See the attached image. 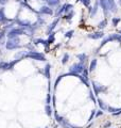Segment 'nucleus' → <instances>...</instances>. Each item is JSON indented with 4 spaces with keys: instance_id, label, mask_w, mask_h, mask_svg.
I'll return each mask as SVG.
<instances>
[{
    "instance_id": "obj_17",
    "label": "nucleus",
    "mask_w": 121,
    "mask_h": 128,
    "mask_svg": "<svg viewBox=\"0 0 121 128\" xmlns=\"http://www.w3.org/2000/svg\"><path fill=\"white\" fill-rule=\"evenodd\" d=\"M45 110H46V114H47L48 116H50L51 114H52V108H51L50 105H46Z\"/></svg>"
},
{
    "instance_id": "obj_34",
    "label": "nucleus",
    "mask_w": 121,
    "mask_h": 128,
    "mask_svg": "<svg viewBox=\"0 0 121 128\" xmlns=\"http://www.w3.org/2000/svg\"><path fill=\"white\" fill-rule=\"evenodd\" d=\"M102 114H103V110H100V111H98L96 113V117H99V116H101Z\"/></svg>"
},
{
    "instance_id": "obj_3",
    "label": "nucleus",
    "mask_w": 121,
    "mask_h": 128,
    "mask_svg": "<svg viewBox=\"0 0 121 128\" xmlns=\"http://www.w3.org/2000/svg\"><path fill=\"white\" fill-rule=\"evenodd\" d=\"M25 57H28V58H31L33 59V60H37V61H46V58L44 55H42V53H38V52H29L27 53Z\"/></svg>"
},
{
    "instance_id": "obj_5",
    "label": "nucleus",
    "mask_w": 121,
    "mask_h": 128,
    "mask_svg": "<svg viewBox=\"0 0 121 128\" xmlns=\"http://www.w3.org/2000/svg\"><path fill=\"white\" fill-rule=\"evenodd\" d=\"M93 92H95L96 95L100 94L102 92H105L106 91V88L103 87V85H101L100 83H98V82L96 81H93Z\"/></svg>"
},
{
    "instance_id": "obj_35",
    "label": "nucleus",
    "mask_w": 121,
    "mask_h": 128,
    "mask_svg": "<svg viewBox=\"0 0 121 128\" xmlns=\"http://www.w3.org/2000/svg\"><path fill=\"white\" fill-rule=\"evenodd\" d=\"M120 114H121V108L119 109V110H118L117 112H115V113H113V115H114V116H117V115H120Z\"/></svg>"
},
{
    "instance_id": "obj_18",
    "label": "nucleus",
    "mask_w": 121,
    "mask_h": 128,
    "mask_svg": "<svg viewBox=\"0 0 121 128\" xmlns=\"http://www.w3.org/2000/svg\"><path fill=\"white\" fill-rule=\"evenodd\" d=\"M98 5H99V2H96L95 7H93V9L91 10V12H90V16H91V17H93V16H95L96 13L98 12Z\"/></svg>"
},
{
    "instance_id": "obj_13",
    "label": "nucleus",
    "mask_w": 121,
    "mask_h": 128,
    "mask_svg": "<svg viewBox=\"0 0 121 128\" xmlns=\"http://www.w3.org/2000/svg\"><path fill=\"white\" fill-rule=\"evenodd\" d=\"M97 63H98V61H97V59H93V61L90 62V65H89V72H93L97 67Z\"/></svg>"
},
{
    "instance_id": "obj_21",
    "label": "nucleus",
    "mask_w": 121,
    "mask_h": 128,
    "mask_svg": "<svg viewBox=\"0 0 121 128\" xmlns=\"http://www.w3.org/2000/svg\"><path fill=\"white\" fill-rule=\"evenodd\" d=\"M58 19H60V18H56V19L53 21L52 24H51V27H50V29H49V32H52V30L56 27V25H57V23H58Z\"/></svg>"
},
{
    "instance_id": "obj_30",
    "label": "nucleus",
    "mask_w": 121,
    "mask_h": 128,
    "mask_svg": "<svg viewBox=\"0 0 121 128\" xmlns=\"http://www.w3.org/2000/svg\"><path fill=\"white\" fill-rule=\"evenodd\" d=\"M95 116H96V110H93V112H91V114H90V116H89V119H88V122L93 121V119Z\"/></svg>"
},
{
    "instance_id": "obj_29",
    "label": "nucleus",
    "mask_w": 121,
    "mask_h": 128,
    "mask_svg": "<svg viewBox=\"0 0 121 128\" xmlns=\"http://www.w3.org/2000/svg\"><path fill=\"white\" fill-rule=\"evenodd\" d=\"M73 33H74V31H73V30H70V31L66 32L65 36H66V37H68V39H69V37H71L72 35H73Z\"/></svg>"
},
{
    "instance_id": "obj_26",
    "label": "nucleus",
    "mask_w": 121,
    "mask_h": 128,
    "mask_svg": "<svg viewBox=\"0 0 121 128\" xmlns=\"http://www.w3.org/2000/svg\"><path fill=\"white\" fill-rule=\"evenodd\" d=\"M5 20V16H4V13H3V10L0 9V23L1 21Z\"/></svg>"
},
{
    "instance_id": "obj_9",
    "label": "nucleus",
    "mask_w": 121,
    "mask_h": 128,
    "mask_svg": "<svg viewBox=\"0 0 121 128\" xmlns=\"http://www.w3.org/2000/svg\"><path fill=\"white\" fill-rule=\"evenodd\" d=\"M61 126L63 127V128H81V127H79V126H76V125H72L71 123H69L67 120H65L64 119L63 120V122L61 123Z\"/></svg>"
},
{
    "instance_id": "obj_38",
    "label": "nucleus",
    "mask_w": 121,
    "mask_h": 128,
    "mask_svg": "<svg viewBox=\"0 0 121 128\" xmlns=\"http://www.w3.org/2000/svg\"><path fill=\"white\" fill-rule=\"evenodd\" d=\"M119 3H120V4H121V0H119Z\"/></svg>"
},
{
    "instance_id": "obj_8",
    "label": "nucleus",
    "mask_w": 121,
    "mask_h": 128,
    "mask_svg": "<svg viewBox=\"0 0 121 128\" xmlns=\"http://www.w3.org/2000/svg\"><path fill=\"white\" fill-rule=\"evenodd\" d=\"M104 36V33L102 31H98V32H95V33H91V34H88V37L89 39H93V40H98V39H101V37Z\"/></svg>"
},
{
    "instance_id": "obj_6",
    "label": "nucleus",
    "mask_w": 121,
    "mask_h": 128,
    "mask_svg": "<svg viewBox=\"0 0 121 128\" xmlns=\"http://www.w3.org/2000/svg\"><path fill=\"white\" fill-rule=\"evenodd\" d=\"M19 60H15L13 61V62L11 63H7V62H1L0 63V69H2V71H7V69H12L13 66H14L15 63H17Z\"/></svg>"
},
{
    "instance_id": "obj_7",
    "label": "nucleus",
    "mask_w": 121,
    "mask_h": 128,
    "mask_svg": "<svg viewBox=\"0 0 121 128\" xmlns=\"http://www.w3.org/2000/svg\"><path fill=\"white\" fill-rule=\"evenodd\" d=\"M99 4H100L101 7H102V9H103L104 15H105V16L108 15V13L111 12V11H109L108 3H107V0H99Z\"/></svg>"
},
{
    "instance_id": "obj_20",
    "label": "nucleus",
    "mask_w": 121,
    "mask_h": 128,
    "mask_svg": "<svg viewBox=\"0 0 121 128\" xmlns=\"http://www.w3.org/2000/svg\"><path fill=\"white\" fill-rule=\"evenodd\" d=\"M120 21H121V18H119V17H114L112 19V23H113V26L114 27H117Z\"/></svg>"
},
{
    "instance_id": "obj_2",
    "label": "nucleus",
    "mask_w": 121,
    "mask_h": 128,
    "mask_svg": "<svg viewBox=\"0 0 121 128\" xmlns=\"http://www.w3.org/2000/svg\"><path fill=\"white\" fill-rule=\"evenodd\" d=\"M7 49H15V48L20 47V41L18 37H13V39H9L7 42Z\"/></svg>"
},
{
    "instance_id": "obj_25",
    "label": "nucleus",
    "mask_w": 121,
    "mask_h": 128,
    "mask_svg": "<svg viewBox=\"0 0 121 128\" xmlns=\"http://www.w3.org/2000/svg\"><path fill=\"white\" fill-rule=\"evenodd\" d=\"M55 120H56V122H57V123H60V124H61V123L63 122L64 117H63V116H61V115H58L57 113H55Z\"/></svg>"
},
{
    "instance_id": "obj_15",
    "label": "nucleus",
    "mask_w": 121,
    "mask_h": 128,
    "mask_svg": "<svg viewBox=\"0 0 121 128\" xmlns=\"http://www.w3.org/2000/svg\"><path fill=\"white\" fill-rule=\"evenodd\" d=\"M106 26H107V20L106 19H103L102 21H100V23L98 24V28L99 29H104Z\"/></svg>"
},
{
    "instance_id": "obj_16",
    "label": "nucleus",
    "mask_w": 121,
    "mask_h": 128,
    "mask_svg": "<svg viewBox=\"0 0 121 128\" xmlns=\"http://www.w3.org/2000/svg\"><path fill=\"white\" fill-rule=\"evenodd\" d=\"M77 57H78V59L80 60V62H82V63L85 62V60L87 59V56H86L85 53H80V55H78Z\"/></svg>"
},
{
    "instance_id": "obj_10",
    "label": "nucleus",
    "mask_w": 121,
    "mask_h": 128,
    "mask_svg": "<svg viewBox=\"0 0 121 128\" xmlns=\"http://www.w3.org/2000/svg\"><path fill=\"white\" fill-rule=\"evenodd\" d=\"M107 3H108V8H109L111 12H113V13L117 12V4L114 0H107Z\"/></svg>"
},
{
    "instance_id": "obj_4",
    "label": "nucleus",
    "mask_w": 121,
    "mask_h": 128,
    "mask_svg": "<svg viewBox=\"0 0 121 128\" xmlns=\"http://www.w3.org/2000/svg\"><path fill=\"white\" fill-rule=\"evenodd\" d=\"M21 34H26V31L23 30L22 28L13 29V30H11L9 33H7V37H9V39H13V37H17L18 35H21Z\"/></svg>"
},
{
    "instance_id": "obj_11",
    "label": "nucleus",
    "mask_w": 121,
    "mask_h": 128,
    "mask_svg": "<svg viewBox=\"0 0 121 128\" xmlns=\"http://www.w3.org/2000/svg\"><path fill=\"white\" fill-rule=\"evenodd\" d=\"M40 13H43V14H47V15H52L53 11L51 10L49 7H43L42 9H40Z\"/></svg>"
},
{
    "instance_id": "obj_27",
    "label": "nucleus",
    "mask_w": 121,
    "mask_h": 128,
    "mask_svg": "<svg viewBox=\"0 0 121 128\" xmlns=\"http://www.w3.org/2000/svg\"><path fill=\"white\" fill-rule=\"evenodd\" d=\"M78 1H82L83 4L87 8H89V5H90V0H78Z\"/></svg>"
},
{
    "instance_id": "obj_32",
    "label": "nucleus",
    "mask_w": 121,
    "mask_h": 128,
    "mask_svg": "<svg viewBox=\"0 0 121 128\" xmlns=\"http://www.w3.org/2000/svg\"><path fill=\"white\" fill-rule=\"evenodd\" d=\"M72 16H73V12L71 11V12L69 13V14H67V15L65 16V18H66V19H71V18H72Z\"/></svg>"
},
{
    "instance_id": "obj_37",
    "label": "nucleus",
    "mask_w": 121,
    "mask_h": 128,
    "mask_svg": "<svg viewBox=\"0 0 121 128\" xmlns=\"http://www.w3.org/2000/svg\"><path fill=\"white\" fill-rule=\"evenodd\" d=\"M111 125H112V123L111 122H107L105 125H104V128H108V127H111Z\"/></svg>"
},
{
    "instance_id": "obj_1",
    "label": "nucleus",
    "mask_w": 121,
    "mask_h": 128,
    "mask_svg": "<svg viewBox=\"0 0 121 128\" xmlns=\"http://www.w3.org/2000/svg\"><path fill=\"white\" fill-rule=\"evenodd\" d=\"M84 69H85V65L82 62L74 63L73 65H71L70 67H69V75H71V76L79 77V75L82 74Z\"/></svg>"
},
{
    "instance_id": "obj_24",
    "label": "nucleus",
    "mask_w": 121,
    "mask_h": 128,
    "mask_svg": "<svg viewBox=\"0 0 121 128\" xmlns=\"http://www.w3.org/2000/svg\"><path fill=\"white\" fill-rule=\"evenodd\" d=\"M68 60H69V55H68V53H65V55H64V57H63V60H62V63L66 64L67 62H68Z\"/></svg>"
},
{
    "instance_id": "obj_23",
    "label": "nucleus",
    "mask_w": 121,
    "mask_h": 128,
    "mask_svg": "<svg viewBox=\"0 0 121 128\" xmlns=\"http://www.w3.org/2000/svg\"><path fill=\"white\" fill-rule=\"evenodd\" d=\"M120 108H115V107H111L108 106V108H107V111L111 112V113H115V112H117L118 110H119Z\"/></svg>"
},
{
    "instance_id": "obj_39",
    "label": "nucleus",
    "mask_w": 121,
    "mask_h": 128,
    "mask_svg": "<svg viewBox=\"0 0 121 128\" xmlns=\"http://www.w3.org/2000/svg\"><path fill=\"white\" fill-rule=\"evenodd\" d=\"M119 33H120V34H121V31H120V32H119Z\"/></svg>"
},
{
    "instance_id": "obj_22",
    "label": "nucleus",
    "mask_w": 121,
    "mask_h": 128,
    "mask_svg": "<svg viewBox=\"0 0 121 128\" xmlns=\"http://www.w3.org/2000/svg\"><path fill=\"white\" fill-rule=\"evenodd\" d=\"M49 5H56L60 3V0H46Z\"/></svg>"
},
{
    "instance_id": "obj_33",
    "label": "nucleus",
    "mask_w": 121,
    "mask_h": 128,
    "mask_svg": "<svg viewBox=\"0 0 121 128\" xmlns=\"http://www.w3.org/2000/svg\"><path fill=\"white\" fill-rule=\"evenodd\" d=\"M90 98H91V99H93V103H95V104H97V99L95 98V96H93V92H90Z\"/></svg>"
},
{
    "instance_id": "obj_31",
    "label": "nucleus",
    "mask_w": 121,
    "mask_h": 128,
    "mask_svg": "<svg viewBox=\"0 0 121 128\" xmlns=\"http://www.w3.org/2000/svg\"><path fill=\"white\" fill-rule=\"evenodd\" d=\"M83 75H82V76L83 77H84V78H86V79H88V71H87V69H84V71H83V73H82Z\"/></svg>"
},
{
    "instance_id": "obj_19",
    "label": "nucleus",
    "mask_w": 121,
    "mask_h": 128,
    "mask_svg": "<svg viewBox=\"0 0 121 128\" xmlns=\"http://www.w3.org/2000/svg\"><path fill=\"white\" fill-rule=\"evenodd\" d=\"M45 75L48 79L50 78V64H47L45 67Z\"/></svg>"
},
{
    "instance_id": "obj_14",
    "label": "nucleus",
    "mask_w": 121,
    "mask_h": 128,
    "mask_svg": "<svg viewBox=\"0 0 121 128\" xmlns=\"http://www.w3.org/2000/svg\"><path fill=\"white\" fill-rule=\"evenodd\" d=\"M111 36H112L113 41H117L121 44V34L120 33L119 34H111Z\"/></svg>"
},
{
    "instance_id": "obj_12",
    "label": "nucleus",
    "mask_w": 121,
    "mask_h": 128,
    "mask_svg": "<svg viewBox=\"0 0 121 128\" xmlns=\"http://www.w3.org/2000/svg\"><path fill=\"white\" fill-rule=\"evenodd\" d=\"M97 101H98V105H99V107H100V109L101 110H103V111H105V110H107V108H108V106L106 105L105 103H104L102 99H100V98H98L97 99Z\"/></svg>"
},
{
    "instance_id": "obj_28",
    "label": "nucleus",
    "mask_w": 121,
    "mask_h": 128,
    "mask_svg": "<svg viewBox=\"0 0 121 128\" xmlns=\"http://www.w3.org/2000/svg\"><path fill=\"white\" fill-rule=\"evenodd\" d=\"M64 76H65V75H62V76H60V77H58V78L57 79H56L55 80V83H54V89H56V87H57V84H58V82H60L61 81V79L62 78H63V77Z\"/></svg>"
},
{
    "instance_id": "obj_36",
    "label": "nucleus",
    "mask_w": 121,
    "mask_h": 128,
    "mask_svg": "<svg viewBox=\"0 0 121 128\" xmlns=\"http://www.w3.org/2000/svg\"><path fill=\"white\" fill-rule=\"evenodd\" d=\"M50 101H51V96L50 94L47 95V105H50Z\"/></svg>"
}]
</instances>
